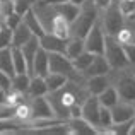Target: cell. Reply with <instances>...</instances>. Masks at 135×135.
<instances>
[{
	"instance_id": "obj_1",
	"label": "cell",
	"mask_w": 135,
	"mask_h": 135,
	"mask_svg": "<svg viewBox=\"0 0 135 135\" xmlns=\"http://www.w3.org/2000/svg\"><path fill=\"white\" fill-rule=\"evenodd\" d=\"M99 9L94 5L92 0H86L80 5V12L77 16V19L70 24V31H72V38H86L87 33L92 29L96 22L99 21Z\"/></svg>"
},
{
	"instance_id": "obj_2",
	"label": "cell",
	"mask_w": 135,
	"mask_h": 135,
	"mask_svg": "<svg viewBox=\"0 0 135 135\" xmlns=\"http://www.w3.org/2000/svg\"><path fill=\"white\" fill-rule=\"evenodd\" d=\"M109 79H111V84L118 91L120 99L135 103V74L130 72V67L111 70Z\"/></svg>"
},
{
	"instance_id": "obj_3",
	"label": "cell",
	"mask_w": 135,
	"mask_h": 135,
	"mask_svg": "<svg viewBox=\"0 0 135 135\" xmlns=\"http://www.w3.org/2000/svg\"><path fill=\"white\" fill-rule=\"evenodd\" d=\"M125 21H127V16L122 12V9H120L116 0L106 10H103L101 16H99V22H101L104 33L108 34V36H115V38L118 36V33L122 31Z\"/></svg>"
},
{
	"instance_id": "obj_4",
	"label": "cell",
	"mask_w": 135,
	"mask_h": 135,
	"mask_svg": "<svg viewBox=\"0 0 135 135\" xmlns=\"http://www.w3.org/2000/svg\"><path fill=\"white\" fill-rule=\"evenodd\" d=\"M104 56L109 62L113 70L116 69H127V67H132L128 56L125 53L123 45L118 41V38L115 36H108L106 34V46H104Z\"/></svg>"
},
{
	"instance_id": "obj_5",
	"label": "cell",
	"mask_w": 135,
	"mask_h": 135,
	"mask_svg": "<svg viewBox=\"0 0 135 135\" xmlns=\"http://www.w3.org/2000/svg\"><path fill=\"white\" fill-rule=\"evenodd\" d=\"M86 43V50L94 55H104V46H106V33L103 29L101 22H96L92 26V29L87 33V36L84 38Z\"/></svg>"
},
{
	"instance_id": "obj_6",
	"label": "cell",
	"mask_w": 135,
	"mask_h": 135,
	"mask_svg": "<svg viewBox=\"0 0 135 135\" xmlns=\"http://www.w3.org/2000/svg\"><path fill=\"white\" fill-rule=\"evenodd\" d=\"M31 106V122L34 120H50V118H58L55 115V109H53L51 103L46 96H36V98H31L29 101Z\"/></svg>"
},
{
	"instance_id": "obj_7",
	"label": "cell",
	"mask_w": 135,
	"mask_h": 135,
	"mask_svg": "<svg viewBox=\"0 0 135 135\" xmlns=\"http://www.w3.org/2000/svg\"><path fill=\"white\" fill-rule=\"evenodd\" d=\"M99 111H101L99 98L94 94H89L87 99L82 103V118H86L89 123H92L98 128V132H99Z\"/></svg>"
},
{
	"instance_id": "obj_8",
	"label": "cell",
	"mask_w": 135,
	"mask_h": 135,
	"mask_svg": "<svg viewBox=\"0 0 135 135\" xmlns=\"http://www.w3.org/2000/svg\"><path fill=\"white\" fill-rule=\"evenodd\" d=\"M111 115H113V123H122V122L133 120L135 118V103L120 99L111 108Z\"/></svg>"
},
{
	"instance_id": "obj_9",
	"label": "cell",
	"mask_w": 135,
	"mask_h": 135,
	"mask_svg": "<svg viewBox=\"0 0 135 135\" xmlns=\"http://www.w3.org/2000/svg\"><path fill=\"white\" fill-rule=\"evenodd\" d=\"M40 43H41V48H45L48 53H65L69 40L60 38L53 33H45L40 38Z\"/></svg>"
},
{
	"instance_id": "obj_10",
	"label": "cell",
	"mask_w": 135,
	"mask_h": 135,
	"mask_svg": "<svg viewBox=\"0 0 135 135\" xmlns=\"http://www.w3.org/2000/svg\"><path fill=\"white\" fill-rule=\"evenodd\" d=\"M111 65H109V62L106 60L104 55H96L94 60H92V63L89 65V69L84 72V77H92V75H108L109 72H111Z\"/></svg>"
},
{
	"instance_id": "obj_11",
	"label": "cell",
	"mask_w": 135,
	"mask_h": 135,
	"mask_svg": "<svg viewBox=\"0 0 135 135\" xmlns=\"http://www.w3.org/2000/svg\"><path fill=\"white\" fill-rule=\"evenodd\" d=\"M50 74V53L45 48H40L33 62V75L46 77Z\"/></svg>"
},
{
	"instance_id": "obj_12",
	"label": "cell",
	"mask_w": 135,
	"mask_h": 135,
	"mask_svg": "<svg viewBox=\"0 0 135 135\" xmlns=\"http://www.w3.org/2000/svg\"><path fill=\"white\" fill-rule=\"evenodd\" d=\"M84 84H86L89 94L99 96L109 84H111V79H109V74L108 75H92V77H87Z\"/></svg>"
},
{
	"instance_id": "obj_13",
	"label": "cell",
	"mask_w": 135,
	"mask_h": 135,
	"mask_svg": "<svg viewBox=\"0 0 135 135\" xmlns=\"http://www.w3.org/2000/svg\"><path fill=\"white\" fill-rule=\"evenodd\" d=\"M70 125V130L72 133H79V135H94L98 133V128H96L92 123H89L86 118L79 116V118H70L67 120Z\"/></svg>"
},
{
	"instance_id": "obj_14",
	"label": "cell",
	"mask_w": 135,
	"mask_h": 135,
	"mask_svg": "<svg viewBox=\"0 0 135 135\" xmlns=\"http://www.w3.org/2000/svg\"><path fill=\"white\" fill-rule=\"evenodd\" d=\"M53 7H55L56 12H58L62 17H65V19L69 21L70 24H72L74 21L77 19V16H79V12H80V5L70 2V0L62 2V3H53Z\"/></svg>"
},
{
	"instance_id": "obj_15",
	"label": "cell",
	"mask_w": 135,
	"mask_h": 135,
	"mask_svg": "<svg viewBox=\"0 0 135 135\" xmlns=\"http://www.w3.org/2000/svg\"><path fill=\"white\" fill-rule=\"evenodd\" d=\"M22 21L27 24V27L33 31L34 36L41 38V36H43V34L46 33V29H45L43 24H41V21H40V17H38L36 10H34V7H33L31 10H27L26 14H24V16H22Z\"/></svg>"
},
{
	"instance_id": "obj_16",
	"label": "cell",
	"mask_w": 135,
	"mask_h": 135,
	"mask_svg": "<svg viewBox=\"0 0 135 135\" xmlns=\"http://www.w3.org/2000/svg\"><path fill=\"white\" fill-rule=\"evenodd\" d=\"M48 86H46L45 77L41 75H31L29 89H27V96L29 98H36V96H46L48 94Z\"/></svg>"
},
{
	"instance_id": "obj_17",
	"label": "cell",
	"mask_w": 135,
	"mask_h": 135,
	"mask_svg": "<svg viewBox=\"0 0 135 135\" xmlns=\"http://www.w3.org/2000/svg\"><path fill=\"white\" fill-rule=\"evenodd\" d=\"M34 34H33V31L29 29V27H27V24L24 22H21L19 26L16 27V29H14V36H12V46H22L24 43H27V41L31 40V38H33Z\"/></svg>"
},
{
	"instance_id": "obj_18",
	"label": "cell",
	"mask_w": 135,
	"mask_h": 135,
	"mask_svg": "<svg viewBox=\"0 0 135 135\" xmlns=\"http://www.w3.org/2000/svg\"><path fill=\"white\" fill-rule=\"evenodd\" d=\"M118 41L122 45H130V43H135V21L127 17L125 24H123L122 31L118 33Z\"/></svg>"
},
{
	"instance_id": "obj_19",
	"label": "cell",
	"mask_w": 135,
	"mask_h": 135,
	"mask_svg": "<svg viewBox=\"0 0 135 135\" xmlns=\"http://www.w3.org/2000/svg\"><path fill=\"white\" fill-rule=\"evenodd\" d=\"M0 70L9 74L10 77L16 75V67L12 58V48H2L0 50Z\"/></svg>"
},
{
	"instance_id": "obj_20",
	"label": "cell",
	"mask_w": 135,
	"mask_h": 135,
	"mask_svg": "<svg viewBox=\"0 0 135 135\" xmlns=\"http://www.w3.org/2000/svg\"><path fill=\"white\" fill-rule=\"evenodd\" d=\"M98 98H99V103H101L103 106H106V108H113V106L120 101V94H118V91H116V87L113 86V84H109Z\"/></svg>"
},
{
	"instance_id": "obj_21",
	"label": "cell",
	"mask_w": 135,
	"mask_h": 135,
	"mask_svg": "<svg viewBox=\"0 0 135 135\" xmlns=\"http://www.w3.org/2000/svg\"><path fill=\"white\" fill-rule=\"evenodd\" d=\"M46 80V86H48V91L50 92H55L58 89H62L67 82H69V77L63 75V74H56V72H50L48 75L45 77Z\"/></svg>"
},
{
	"instance_id": "obj_22",
	"label": "cell",
	"mask_w": 135,
	"mask_h": 135,
	"mask_svg": "<svg viewBox=\"0 0 135 135\" xmlns=\"http://www.w3.org/2000/svg\"><path fill=\"white\" fill-rule=\"evenodd\" d=\"M12 58H14L16 74H29V67H27L26 56H24L22 50L19 46H12Z\"/></svg>"
},
{
	"instance_id": "obj_23",
	"label": "cell",
	"mask_w": 135,
	"mask_h": 135,
	"mask_svg": "<svg viewBox=\"0 0 135 135\" xmlns=\"http://www.w3.org/2000/svg\"><path fill=\"white\" fill-rule=\"evenodd\" d=\"M82 51H86V43H84V38H70L69 43H67V51L65 55L69 58H75L79 56Z\"/></svg>"
},
{
	"instance_id": "obj_24",
	"label": "cell",
	"mask_w": 135,
	"mask_h": 135,
	"mask_svg": "<svg viewBox=\"0 0 135 135\" xmlns=\"http://www.w3.org/2000/svg\"><path fill=\"white\" fill-rule=\"evenodd\" d=\"M29 82H31V74H16L12 77V91L27 94Z\"/></svg>"
},
{
	"instance_id": "obj_25",
	"label": "cell",
	"mask_w": 135,
	"mask_h": 135,
	"mask_svg": "<svg viewBox=\"0 0 135 135\" xmlns=\"http://www.w3.org/2000/svg\"><path fill=\"white\" fill-rule=\"evenodd\" d=\"M94 53H91V51H82L79 56H75V58L72 60L74 62V67H75V70H79L80 74H84L87 69H89V65L92 63V60H94Z\"/></svg>"
},
{
	"instance_id": "obj_26",
	"label": "cell",
	"mask_w": 135,
	"mask_h": 135,
	"mask_svg": "<svg viewBox=\"0 0 135 135\" xmlns=\"http://www.w3.org/2000/svg\"><path fill=\"white\" fill-rule=\"evenodd\" d=\"M113 125V115L111 108H106L101 104V111H99V132L98 133H108V128Z\"/></svg>"
},
{
	"instance_id": "obj_27",
	"label": "cell",
	"mask_w": 135,
	"mask_h": 135,
	"mask_svg": "<svg viewBox=\"0 0 135 135\" xmlns=\"http://www.w3.org/2000/svg\"><path fill=\"white\" fill-rule=\"evenodd\" d=\"M133 123H135V120H128V122H122V123H113L108 128V133H115V135H118V133L127 135L128 133L130 135V130H132Z\"/></svg>"
},
{
	"instance_id": "obj_28",
	"label": "cell",
	"mask_w": 135,
	"mask_h": 135,
	"mask_svg": "<svg viewBox=\"0 0 135 135\" xmlns=\"http://www.w3.org/2000/svg\"><path fill=\"white\" fill-rule=\"evenodd\" d=\"M12 36H14V29L2 24V27H0V50L12 48Z\"/></svg>"
},
{
	"instance_id": "obj_29",
	"label": "cell",
	"mask_w": 135,
	"mask_h": 135,
	"mask_svg": "<svg viewBox=\"0 0 135 135\" xmlns=\"http://www.w3.org/2000/svg\"><path fill=\"white\" fill-rule=\"evenodd\" d=\"M36 2L38 0H14V10L17 14H21V16H24L27 10L33 9Z\"/></svg>"
},
{
	"instance_id": "obj_30",
	"label": "cell",
	"mask_w": 135,
	"mask_h": 135,
	"mask_svg": "<svg viewBox=\"0 0 135 135\" xmlns=\"http://www.w3.org/2000/svg\"><path fill=\"white\" fill-rule=\"evenodd\" d=\"M21 22H22V16H21V14H17L16 10H14L12 14H9V16L3 19V24H5V26H9L10 29H16Z\"/></svg>"
},
{
	"instance_id": "obj_31",
	"label": "cell",
	"mask_w": 135,
	"mask_h": 135,
	"mask_svg": "<svg viewBox=\"0 0 135 135\" xmlns=\"http://www.w3.org/2000/svg\"><path fill=\"white\" fill-rule=\"evenodd\" d=\"M120 5V9H122V12L125 14L127 17L130 16V14L135 12V0H116Z\"/></svg>"
},
{
	"instance_id": "obj_32",
	"label": "cell",
	"mask_w": 135,
	"mask_h": 135,
	"mask_svg": "<svg viewBox=\"0 0 135 135\" xmlns=\"http://www.w3.org/2000/svg\"><path fill=\"white\" fill-rule=\"evenodd\" d=\"M0 89L12 91V77L9 74H5L3 70H0Z\"/></svg>"
},
{
	"instance_id": "obj_33",
	"label": "cell",
	"mask_w": 135,
	"mask_h": 135,
	"mask_svg": "<svg viewBox=\"0 0 135 135\" xmlns=\"http://www.w3.org/2000/svg\"><path fill=\"white\" fill-rule=\"evenodd\" d=\"M123 48H125V53H127V56H128L130 63H132V67H133L135 65V43L123 45Z\"/></svg>"
},
{
	"instance_id": "obj_34",
	"label": "cell",
	"mask_w": 135,
	"mask_h": 135,
	"mask_svg": "<svg viewBox=\"0 0 135 135\" xmlns=\"http://www.w3.org/2000/svg\"><path fill=\"white\" fill-rule=\"evenodd\" d=\"M92 2H94V5L99 9V12H103V10H106L115 0H92Z\"/></svg>"
},
{
	"instance_id": "obj_35",
	"label": "cell",
	"mask_w": 135,
	"mask_h": 135,
	"mask_svg": "<svg viewBox=\"0 0 135 135\" xmlns=\"http://www.w3.org/2000/svg\"><path fill=\"white\" fill-rule=\"evenodd\" d=\"M70 2H74V3H77V5H82L86 0H70Z\"/></svg>"
},
{
	"instance_id": "obj_36",
	"label": "cell",
	"mask_w": 135,
	"mask_h": 135,
	"mask_svg": "<svg viewBox=\"0 0 135 135\" xmlns=\"http://www.w3.org/2000/svg\"><path fill=\"white\" fill-rule=\"evenodd\" d=\"M130 135H135V123H133V127H132V130H130Z\"/></svg>"
},
{
	"instance_id": "obj_37",
	"label": "cell",
	"mask_w": 135,
	"mask_h": 135,
	"mask_svg": "<svg viewBox=\"0 0 135 135\" xmlns=\"http://www.w3.org/2000/svg\"><path fill=\"white\" fill-rule=\"evenodd\" d=\"M128 17H130V19H133V21H135V12H133V14H130Z\"/></svg>"
},
{
	"instance_id": "obj_38",
	"label": "cell",
	"mask_w": 135,
	"mask_h": 135,
	"mask_svg": "<svg viewBox=\"0 0 135 135\" xmlns=\"http://www.w3.org/2000/svg\"><path fill=\"white\" fill-rule=\"evenodd\" d=\"M2 24H3V21H2V19H0V27H2Z\"/></svg>"
},
{
	"instance_id": "obj_39",
	"label": "cell",
	"mask_w": 135,
	"mask_h": 135,
	"mask_svg": "<svg viewBox=\"0 0 135 135\" xmlns=\"http://www.w3.org/2000/svg\"><path fill=\"white\" fill-rule=\"evenodd\" d=\"M133 67H135V65H133Z\"/></svg>"
},
{
	"instance_id": "obj_40",
	"label": "cell",
	"mask_w": 135,
	"mask_h": 135,
	"mask_svg": "<svg viewBox=\"0 0 135 135\" xmlns=\"http://www.w3.org/2000/svg\"><path fill=\"white\" fill-rule=\"evenodd\" d=\"M133 120H135V118H133Z\"/></svg>"
}]
</instances>
